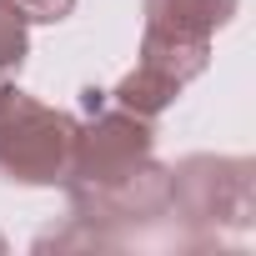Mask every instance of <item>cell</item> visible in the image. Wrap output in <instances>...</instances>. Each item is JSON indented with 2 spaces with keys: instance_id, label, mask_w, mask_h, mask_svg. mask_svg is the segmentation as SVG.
<instances>
[]
</instances>
